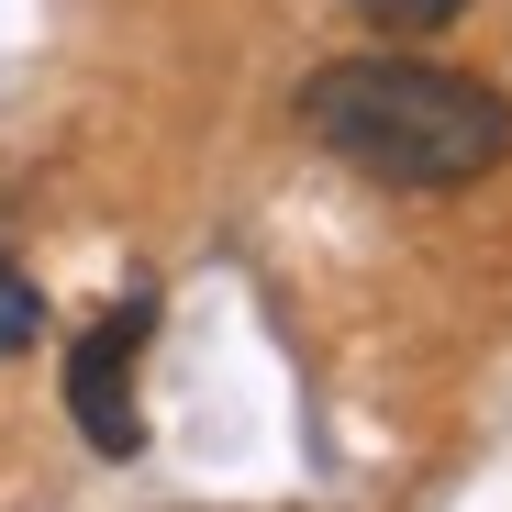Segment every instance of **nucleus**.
I'll return each mask as SVG.
<instances>
[{"label":"nucleus","mask_w":512,"mask_h":512,"mask_svg":"<svg viewBox=\"0 0 512 512\" xmlns=\"http://www.w3.org/2000/svg\"><path fill=\"white\" fill-rule=\"evenodd\" d=\"M301 134L390 190H468L512 156V101L457 67L412 56H334L301 78Z\"/></svg>","instance_id":"obj_1"},{"label":"nucleus","mask_w":512,"mask_h":512,"mask_svg":"<svg viewBox=\"0 0 512 512\" xmlns=\"http://www.w3.org/2000/svg\"><path fill=\"white\" fill-rule=\"evenodd\" d=\"M145 323H156V301L134 290L123 312H101L90 334H78V357H67V412H78V435H90L101 457H145V412H134V346H145Z\"/></svg>","instance_id":"obj_2"},{"label":"nucleus","mask_w":512,"mask_h":512,"mask_svg":"<svg viewBox=\"0 0 512 512\" xmlns=\"http://www.w3.org/2000/svg\"><path fill=\"white\" fill-rule=\"evenodd\" d=\"M357 12H368L390 45H412V34H446V23L468 12V0H357Z\"/></svg>","instance_id":"obj_3"},{"label":"nucleus","mask_w":512,"mask_h":512,"mask_svg":"<svg viewBox=\"0 0 512 512\" xmlns=\"http://www.w3.org/2000/svg\"><path fill=\"white\" fill-rule=\"evenodd\" d=\"M34 323H45L34 279H23V268H0V357H12V346H34Z\"/></svg>","instance_id":"obj_4"}]
</instances>
